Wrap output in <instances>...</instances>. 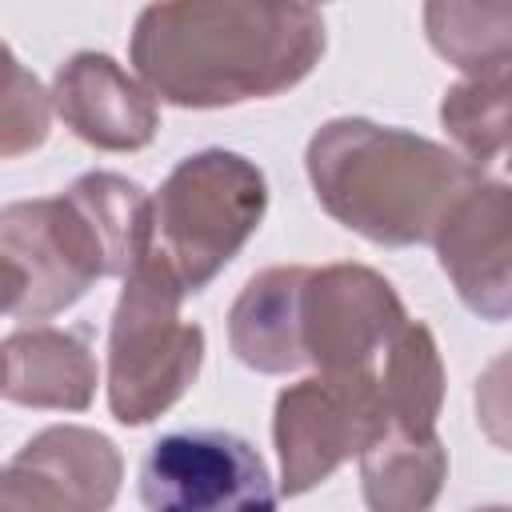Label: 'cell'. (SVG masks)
<instances>
[{
	"instance_id": "cell-10",
	"label": "cell",
	"mask_w": 512,
	"mask_h": 512,
	"mask_svg": "<svg viewBox=\"0 0 512 512\" xmlns=\"http://www.w3.org/2000/svg\"><path fill=\"white\" fill-rule=\"evenodd\" d=\"M432 244L460 300L492 324L508 320V304H512V288H508L512 192L508 184L476 180L444 212V220L432 232Z\"/></svg>"
},
{
	"instance_id": "cell-12",
	"label": "cell",
	"mask_w": 512,
	"mask_h": 512,
	"mask_svg": "<svg viewBox=\"0 0 512 512\" xmlns=\"http://www.w3.org/2000/svg\"><path fill=\"white\" fill-rule=\"evenodd\" d=\"M4 388L12 404L28 408H64L80 412L96 392V360L84 344V332L68 328H20L4 340Z\"/></svg>"
},
{
	"instance_id": "cell-2",
	"label": "cell",
	"mask_w": 512,
	"mask_h": 512,
	"mask_svg": "<svg viewBox=\"0 0 512 512\" xmlns=\"http://www.w3.org/2000/svg\"><path fill=\"white\" fill-rule=\"evenodd\" d=\"M304 164L324 212L388 248L428 244L444 212L484 180L460 152L360 116L328 120L308 140Z\"/></svg>"
},
{
	"instance_id": "cell-9",
	"label": "cell",
	"mask_w": 512,
	"mask_h": 512,
	"mask_svg": "<svg viewBox=\"0 0 512 512\" xmlns=\"http://www.w3.org/2000/svg\"><path fill=\"white\" fill-rule=\"evenodd\" d=\"M120 452L80 424L36 432L0 468V508L8 512H100L120 488Z\"/></svg>"
},
{
	"instance_id": "cell-20",
	"label": "cell",
	"mask_w": 512,
	"mask_h": 512,
	"mask_svg": "<svg viewBox=\"0 0 512 512\" xmlns=\"http://www.w3.org/2000/svg\"><path fill=\"white\" fill-rule=\"evenodd\" d=\"M300 4H308V8H316V4H324V0H300Z\"/></svg>"
},
{
	"instance_id": "cell-8",
	"label": "cell",
	"mask_w": 512,
	"mask_h": 512,
	"mask_svg": "<svg viewBox=\"0 0 512 512\" xmlns=\"http://www.w3.org/2000/svg\"><path fill=\"white\" fill-rule=\"evenodd\" d=\"M384 432V416L364 388L308 376L276 396L272 436L280 452V496H300L360 456Z\"/></svg>"
},
{
	"instance_id": "cell-15",
	"label": "cell",
	"mask_w": 512,
	"mask_h": 512,
	"mask_svg": "<svg viewBox=\"0 0 512 512\" xmlns=\"http://www.w3.org/2000/svg\"><path fill=\"white\" fill-rule=\"evenodd\" d=\"M424 32L432 48L468 76L512 64L508 0H424Z\"/></svg>"
},
{
	"instance_id": "cell-13",
	"label": "cell",
	"mask_w": 512,
	"mask_h": 512,
	"mask_svg": "<svg viewBox=\"0 0 512 512\" xmlns=\"http://www.w3.org/2000/svg\"><path fill=\"white\" fill-rule=\"evenodd\" d=\"M308 268L284 264L256 272L228 312V344L240 364L280 376L304 368L300 348V288Z\"/></svg>"
},
{
	"instance_id": "cell-4",
	"label": "cell",
	"mask_w": 512,
	"mask_h": 512,
	"mask_svg": "<svg viewBox=\"0 0 512 512\" xmlns=\"http://www.w3.org/2000/svg\"><path fill=\"white\" fill-rule=\"evenodd\" d=\"M180 300V284L152 256L124 276L108 332V408L128 428L168 412L200 372L204 328L180 320Z\"/></svg>"
},
{
	"instance_id": "cell-5",
	"label": "cell",
	"mask_w": 512,
	"mask_h": 512,
	"mask_svg": "<svg viewBox=\"0 0 512 512\" xmlns=\"http://www.w3.org/2000/svg\"><path fill=\"white\" fill-rule=\"evenodd\" d=\"M396 288L364 264L308 268L300 288V348L316 376L364 388L376 400V380L408 328ZM380 408V404H376Z\"/></svg>"
},
{
	"instance_id": "cell-14",
	"label": "cell",
	"mask_w": 512,
	"mask_h": 512,
	"mask_svg": "<svg viewBox=\"0 0 512 512\" xmlns=\"http://www.w3.org/2000/svg\"><path fill=\"white\" fill-rule=\"evenodd\" d=\"M364 500L376 512H416L428 508L448 476V452L436 432L384 428L360 452Z\"/></svg>"
},
{
	"instance_id": "cell-3",
	"label": "cell",
	"mask_w": 512,
	"mask_h": 512,
	"mask_svg": "<svg viewBox=\"0 0 512 512\" xmlns=\"http://www.w3.org/2000/svg\"><path fill=\"white\" fill-rule=\"evenodd\" d=\"M264 212V172L240 152L204 148L184 156L152 196L144 256H152L184 296H196L236 260Z\"/></svg>"
},
{
	"instance_id": "cell-17",
	"label": "cell",
	"mask_w": 512,
	"mask_h": 512,
	"mask_svg": "<svg viewBox=\"0 0 512 512\" xmlns=\"http://www.w3.org/2000/svg\"><path fill=\"white\" fill-rule=\"evenodd\" d=\"M52 96L0 40V160H16L48 140Z\"/></svg>"
},
{
	"instance_id": "cell-16",
	"label": "cell",
	"mask_w": 512,
	"mask_h": 512,
	"mask_svg": "<svg viewBox=\"0 0 512 512\" xmlns=\"http://www.w3.org/2000/svg\"><path fill=\"white\" fill-rule=\"evenodd\" d=\"M440 120L456 140L460 156L476 168H488L508 148V68L480 72L444 92Z\"/></svg>"
},
{
	"instance_id": "cell-1",
	"label": "cell",
	"mask_w": 512,
	"mask_h": 512,
	"mask_svg": "<svg viewBox=\"0 0 512 512\" xmlns=\"http://www.w3.org/2000/svg\"><path fill=\"white\" fill-rule=\"evenodd\" d=\"M324 20L300 0H152L132 24L136 80L176 108H228L300 84L324 56Z\"/></svg>"
},
{
	"instance_id": "cell-6",
	"label": "cell",
	"mask_w": 512,
	"mask_h": 512,
	"mask_svg": "<svg viewBox=\"0 0 512 512\" xmlns=\"http://www.w3.org/2000/svg\"><path fill=\"white\" fill-rule=\"evenodd\" d=\"M0 252L16 256L28 272V296L16 308L24 324L72 308L96 280L116 276L112 248L72 188L0 208Z\"/></svg>"
},
{
	"instance_id": "cell-18",
	"label": "cell",
	"mask_w": 512,
	"mask_h": 512,
	"mask_svg": "<svg viewBox=\"0 0 512 512\" xmlns=\"http://www.w3.org/2000/svg\"><path fill=\"white\" fill-rule=\"evenodd\" d=\"M24 296H28V272H24V264L16 256L0 252V316L4 312L16 316V308L24 304Z\"/></svg>"
},
{
	"instance_id": "cell-19",
	"label": "cell",
	"mask_w": 512,
	"mask_h": 512,
	"mask_svg": "<svg viewBox=\"0 0 512 512\" xmlns=\"http://www.w3.org/2000/svg\"><path fill=\"white\" fill-rule=\"evenodd\" d=\"M4 368H8V360H4V344H0V388H4Z\"/></svg>"
},
{
	"instance_id": "cell-7",
	"label": "cell",
	"mask_w": 512,
	"mask_h": 512,
	"mask_svg": "<svg viewBox=\"0 0 512 512\" xmlns=\"http://www.w3.org/2000/svg\"><path fill=\"white\" fill-rule=\"evenodd\" d=\"M140 500L156 512L272 508L280 492L260 452L224 428H184L160 436L140 464Z\"/></svg>"
},
{
	"instance_id": "cell-11",
	"label": "cell",
	"mask_w": 512,
	"mask_h": 512,
	"mask_svg": "<svg viewBox=\"0 0 512 512\" xmlns=\"http://www.w3.org/2000/svg\"><path fill=\"white\" fill-rule=\"evenodd\" d=\"M52 108L84 144L104 152H136L160 128L156 96L104 52H76L60 64Z\"/></svg>"
}]
</instances>
